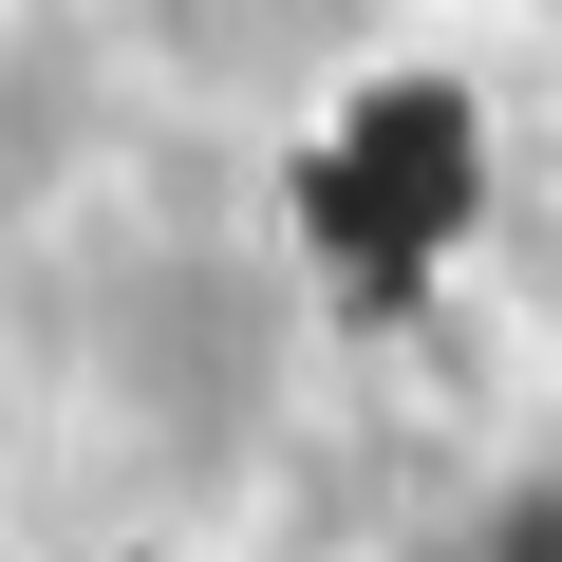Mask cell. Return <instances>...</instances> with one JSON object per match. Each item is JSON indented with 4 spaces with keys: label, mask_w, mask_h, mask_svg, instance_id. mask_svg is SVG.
Listing matches in <instances>:
<instances>
[{
    "label": "cell",
    "mask_w": 562,
    "mask_h": 562,
    "mask_svg": "<svg viewBox=\"0 0 562 562\" xmlns=\"http://www.w3.org/2000/svg\"><path fill=\"white\" fill-rule=\"evenodd\" d=\"M281 206H301V262L338 281V301H413V281H450L469 225H487V94L431 76V57L357 76V94L301 132Z\"/></svg>",
    "instance_id": "6da1fadb"
},
{
    "label": "cell",
    "mask_w": 562,
    "mask_h": 562,
    "mask_svg": "<svg viewBox=\"0 0 562 562\" xmlns=\"http://www.w3.org/2000/svg\"><path fill=\"white\" fill-rule=\"evenodd\" d=\"M450 562H562V487H525V506H487Z\"/></svg>",
    "instance_id": "7a4b0ae2"
}]
</instances>
